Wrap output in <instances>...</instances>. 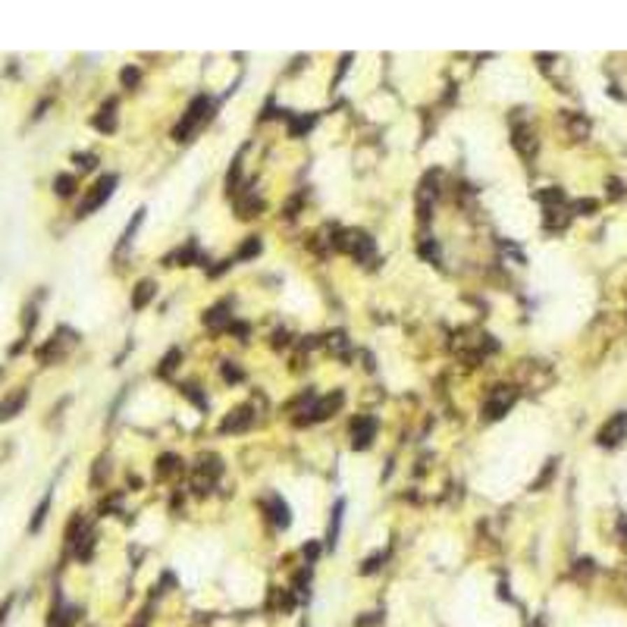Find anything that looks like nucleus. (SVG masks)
<instances>
[{
    "label": "nucleus",
    "instance_id": "f257e3e1",
    "mask_svg": "<svg viewBox=\"0 0 627 627\" xmlns=\"http://www.w3.org/2000/svg\"><path fill=\"white\" fill-rule=\"evenodd\" d=\"M208 110H210V101L208 98H195V101H192V107H189V113L182 116V122L176 126V132H173V135H176L179 141H185L198 129V122H201L204 116H210Z\"/></svg>",
    "mask_w": 627,
    "mask_h": 627
},
{
    "label": "nucleus",
    "instance_id": "f03ea898",
    "mask_svg": "<svg viewBox=\"0 0 627 627\" xmlns=\"http://www.w3.org/2000/svg\"><path fill=\"white\" fill-rule=\"evenodd\" d=\"M113 185H116V176H104V179H98V185H94L92 192H88V198L79 204V217H88L92 210H98L101 204L107 201L110 195H113Z\"/></svg>",
    "mask_w": 627,
    "mask_h": 627
},
{
    "label": "nucleus",
    "instance_id": "7ed1b4c3",
    "mask_svg": "<svg viewBox=\"0 0 627 627\" xmlns=\"http://www.w3.org/2000/svg\"><path fill=\"white\" fill-rule=\"evenodd\" d=\"M624 436H627V411L615 415L603 430H599V445H618Z\"/></svg>",
    "mask_w": 627,
    "mask_h": 627
},
{
    "label": "nucleus",
    "instance_id": "20e7f679",
    "mask_svg": "<svg viewBox=\"0 0 627 627\" xmlns=\"http://www.w3.org/2000/svg\"><path fill=\"white\" fill-rule=\"evenodd\" d=\"M512 402H514V392L512 389H505V386H499V389L489 396V402H487V417H502L508 408H512Z\"/></svg>",
    "mask_w": 627,
    "mask_h": 627
},
{
    "label": "nucleus",
    "instance_id": "39448f33",
    "mask_svg": "<svg viewBox=\"0 0 627 627\" xmlns=\"http://www.w3.org/2000/svg\"><path fill=\"white\" fill-rule=\"evenodd\" d=\"M373 433H377V420L373 417H361L358 424H354V449H367L373 439Z\"/></svg>",
    "mask_w": 627,
    "mask_h": 627
},
{
    "label": "nucleus",
    "instance_id": "423d86ee",
    "mask_svg": "<svg viewBox=\"0 0 627 627\" xmlns=\"http://www.w3.org/2000/svg\"><path fill=\"white\" fill-rule=\"evenodd\" d=\"M25 398H29V392H25V389H19V392H13L10 398H3V402H0V420L16 417V411L25 405Z\"/></svg>",
    "mask_w": 627,
    "mask_h": 627
},
{
    "label": "nucleus",
    "instance_id": "0eeeda50",
    "mask_svg": "<svg viewBox=\"0 0 627 627\" xmlns=\"http://www.w3.org/2000/svg\"><path fill=\"white\" fill-rule=\"evenodd\" d=\"M154 292H157V289H154V282L151 280H145V282H138V289H135V295H132V308H145L147 301L154 298Z\"/></svg>",
    "mask_w": 627,
    "mask_h": 627
},
{
    "label": "nucleus",
    "instance_id": "6e6552de",
    "mask_svg": "<svg viewBox=\"0 0 627 627\" xmlns=\"http://www.w3.org/2000/svg\"><path fill=\"white\" fill-rule=\"evenodd\" d=\"M248 408H238V411H232L229 417L223 420V433H229V430H242V426H248Z\"/></svg>",
    "mask_w": 627,
    "mask_h": 627
},
{
    "label": "nucleus",
    "instance_id": "1a4fd4ad",
    "mask_svg": "<svg viewBox=\"0 0 627 627\" xmlns=\"http://www.w3.org/2000/svg\"><path fill=\"white\" fill-rule=\"evenodd\" d=\"M113 110H116V101H107L104 110H101V116L94 120V126H98V129H107V132H110V129H113Z\"/></svg>",
    "mask_w": 627,
    "mask_h": 627
},
{
    "label": "nucleus",
    "instance_id": "9d476101",
    "mask_svg": "<svg viewBox=\"0 0 627 627\" xmlns=\"http://www.w3.org/2000/svg\"><path fill=\"white\" fill-rule=\"evenodd\" d=\"M273 521L280 524V527H289V508H286V502L273 499Z\"/></svg>",
    "mask_w": 627,
    "mask_h": 627
},
{
    "label": "nucleus",
    "instance_id": "9b49d317",
    "mask_svg": "<svg viewBox=\"0 0 627 627\" xmlns=\"http://www.w3.org/2000/svg\"><path fill=\"white\" fill-rule=\"evenodd\" d=\"M48 508H50V496H44V502H41V505H38L35 518H31V530H41L44 518H48Z\"/></svg>",
    "mask_w": 627,
    "mask_h": 627
},
{
    "label": "nucleus",
    "instance_id": "f8f14e48",
    "mask_svg": "<svg viewBox=\"0 0 627 627\" xmlns=\"http://www.w3.org/2000/svg\"><path fill=\"white\" fill-rule=\"evenodd\" d=\"M54 185H57V192H60V195L66 198V195H73L75 179H73V176H57V182H54Z\"/></svg>",
    "mask_w": 627,
    "mask_h": 627
},
{
    "label": "nucleus",
    "instance_id": "ddd939ff",
    "mask_svg": "<svg viewBox=\"0 0 627 627\" xmlns=\"http://www.w3.org/2000/svg\"><path fill=\"white\" fill-rule=\"evenodd\" d=\"M176 361H179V348H173V352H170V354H166V358H164V364H160V370H157L160 377H166V373H170L173 367H176Z\"/></svg>",
    "mask_w": 627,
    "mask_h": 627
},
{
    "label": "nucleus",
    "instance_id": "4468645a",
    "mask_svg": "<svg viewBox=\"0 0 627 627\" xmlns=\"http://www.w3.org/2000/svg\"><path fill=\"white\" fill-rule=\"evenodd\" d=\"M339 521H342V502L336 505V514L329 521V542H336V536H339Z\"/></svg>",
    "mask_w": 627,
    "mask_h": 627
},
{
    "label": "nucleus",
    "instance_id": "2eb2a0df",
    "mask_svg": "<svg viewBox=\"0 0 627 627\" xmlns=\"http://www.w3.org/2000/svg\"><path fill=\"white\" fill-rule=\"evenodd\" d=\"M254 251H261V242H257V238H251V242L245 245L242 251H238V257H251V254H254Z\"/></svg>",
    "mask_w": 627,
    "mask_h": 627
},
{
    "label": "nucleus",
    "instance_id": "dca6fc26",
    "mask_svg": "<svg viewBox=\"0 0 627 627\" xmlns=\"http://www.w3.org/2000/svg\"><path fill=\"white\" fill-rule=\"evenodd\" d=\"M122 82H126V85H135V82H138V69H122Z\"/></svg>",
    "mask_w": 627,
    "mask_h": 627
},
{
    "label": "nucleus",
    "instance_id": "f3484780",
    "mask_svg": "<svg viewBox=\"0 0 627 627\" xmlns=\"http://www.w3.org/2000/svg\"><path fill=\"white\" fill-rule=\"evenodd\" d=\"M75 160H79V166H85V170H92V166H94V157H92V154H85V157L79 154Z\"/></svg>",
    "mask_w": 627,
    "mask_h": 627
}]
</instances>
